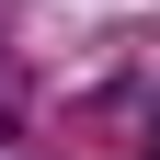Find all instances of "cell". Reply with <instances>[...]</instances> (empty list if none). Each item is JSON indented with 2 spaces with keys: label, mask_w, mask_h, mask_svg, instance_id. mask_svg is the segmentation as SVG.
<instances>
[{
  "label": "cell",
  "mask_w": 160,
  "mask_h": 160,
  "mask_svg": "<svg viewBox=\"0 0 160 160\" xmlns=\"http://www.w3.org/2000/svg\"><path fill=\"white\" fill-rule=\"evenodd\" d=\"M149 149H160V137H149Z\"/></svg>",
  "instance_id": "obj_1"
}]
</instances>
